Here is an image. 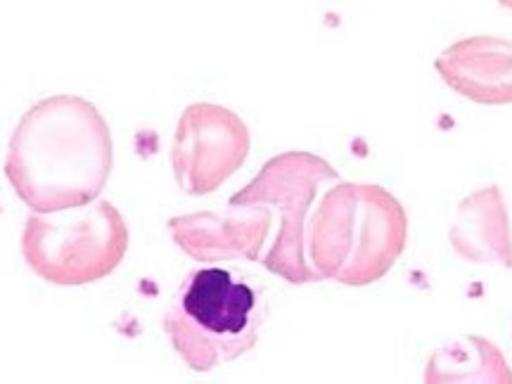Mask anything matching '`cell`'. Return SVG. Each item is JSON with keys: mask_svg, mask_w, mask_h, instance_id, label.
Returning a JSON list of instances; mask_svg holds the SVG:
<instances>
[{"mask_svg": "<svg viewBox=\"0 0 512 384\" xmlns=\"http://www.w3.org/2000/svg\"><path fill=\"white\" fill-rule=\"evenodd\" d=\"M171 240L200 264H221L230 259L259 261L271 228V211L247 204L228 209L176 216L166 223Z\"/></svg>", "mask_w": 512, "mask_h": 384, "instance_id": "obj_7", "label": "cell"}, {"mask_svg": "<svg viewBox=\"0 0 512 384\" xmlns=\"http://www.w3.org/2000/svg\"><path fill=\"white\" fill-rule=\"evenodd\" d=\"M434 69L460 98L477 105H512V41L460 38L434 60Z\"/></svg>", "mask_w": 512, "mask_h": 384, "instance_id": "obj_8", "label": "cell"}, {"mask_svg": "<svg viewBox=\"0 0 512 384\" xmlns=\"http://www.w3.org/2000/svg\"><path fill=\"white\" fill-rule=\"evenodd\" d=\"M266 318L268 304L254 280L211 264L185 275L164 313V332L185 366L211 373L252 351Z\"/></svg>", "mask_w": 512, "mask_h": 384, "instance_id": "obj_3", "label": "cell"}, {"mask_svg": "<svg viewBox=\"0 0 512 384\" xmlns=\"http://www.w3.org/2000/svg\"><path fill=\"white\" fill-rule=\"evenodd\" d=\"M408 216L399 197L375 183H337L309 221L311 266L323 280L368 287L401 259Z\"/></svg>", "mask_w": 512, "mask_h": 384, "instance_id": "obj_2", "label": "cell"}, {"mask_svg": "<svg viewBox=\"0 0 512 384\" xmlns=\"http://www.w3.org/2000/svg\"><path fill=\"white\" fill-rule=\"evenodd\" d=\"M498 3L503 5V8H508V10H512V0H498Z\"/></svg>", "mask_w": 512, "mask_h": 384, "instance_id": "obj_11", "label": "cell"}, {"mask_svg": "<svg viewBox=\"0 0 512 384\" xmlns=\"http://www.w3.org/2000/svg\"><path fill=\"white\" fill-rule=\"evenodd\" d=\"M112 164V133L98 107L79 95H50L12 131L5 178L29 209L53 214L98 200Z\"/></svg>", "mask_w": 512, "mask_h": 384, "instance_id": "obj_1", "label": "cell"}, {"mask_svg": "<svg viewBox=\"0 0 512 384\" xmlns=\"http://www.w3.org/2000/svg\"><path fill=\"white\" fill-rule=\"evenodd\" d=\"M339 171L313 152L292 150L268 159L259 176L228 204H247L278 211V235L264 256L266 271L290 285L320 283L316 268L306 264V214L316 200L318 185L337 181Z\"/></svg>", "mask_w": 512, "mask_h": 384, "instance_id": "obj_5", "label": "cell"}, {"mask_svg": "<svg viewBox=\"0 0 512 384\" xmlns=\"http://www.w3.org/2000/svg\"><path fill=\"white\" fill-rule=\"evenodd\" d=\"M22 256L38 278L57 287L98 283L117 271L128 249V226L107 200L86 207L29 216Z\"/></svg>", "mask_w": 512, "mask_h": 384, "instance_id": "obj_4", "label": "cell"}, {"mask_svg": "<svg viewBox=\"0 0 512 384\" xmlns=\"http://www.w3.org/2000/svg\"><path fill=\"white\" fill-rule=\"evenodd\" d=\"M422 380L427 384L489 382L512 384V368L503 351L489 339L467 335L439 347L427 361Z\"/></svg>", "mask_w": 512, "mask_h": 384, "instance_id": "obj_10", "label": "cell"}, {"mask_svg": "<svg viewBox=\"0 0 512 384\" xmlns=\"http://www.w3.org/2000/svg\"><path fill=\"white\" fill-rule=\"evenodd\" d=\"M252 147L249 126L223 105L195 102L178 119L171 166L185 195L219 190L245 164Z\"/></svg>", "mask_w": 512, "mask_h": 384, "instance_id": "obj_6", "label": "cell"}, {"mask_svg": "<svg viewBox=\"0 0 512 384\" xmlns=\"http://www.w3.org/2000/svg\"><path fill=\"white\" fill-rule=\"evenodd\" d=\"M453 252L470 264L512 268V228L508 204L498 185H486L458 204L451 233Z\"/></svg>", "mask_w": 512, "mask_h": 384, "instance_id": "obj_9", "label": "cell"}]
</instances>
